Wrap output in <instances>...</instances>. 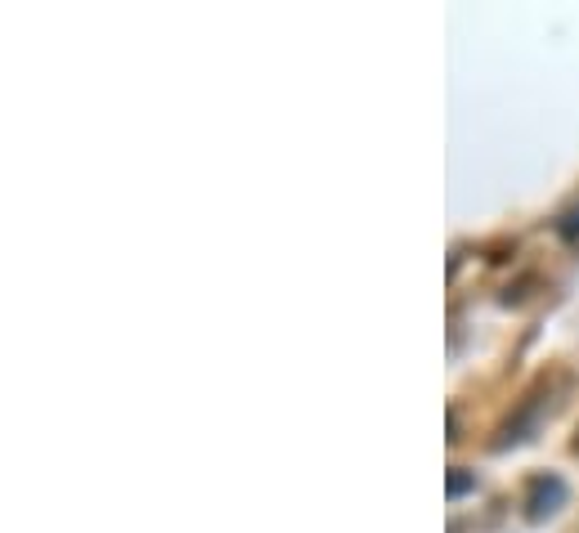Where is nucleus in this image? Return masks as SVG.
I'll list each match as a JSON object with an SVG mask.
<instances>
[{"label":"nucleus","mask_w":579,"mask_h":533,"mask_svg":"<svg viewBox=\"0 0 579 533\" xmlns=\"http://www.w3.org/2000/svg\"><path fill=\"white\" fill-rule=\"evenodd\" d=\"M562 503H566V480L562 475H539V480H530V493H526V516L530 520L557 516Z\"/></svg>","instance_id":"f257e3e1"},{"label":"nucleus","mask_w":579,"mask_h":533,"mask_svg":"<svg viewBox=\"0 0 579 533\" xmlns=\"http://www.w3.org/2000/svg\"><path fill=\"white\" fill-rule=\"evenodd\" d=\"M467 488H477V480H472V475H458V471H454V475H449V498H463Z\"/></svg>","instance_id":"f03ea898"}]
</instances>
